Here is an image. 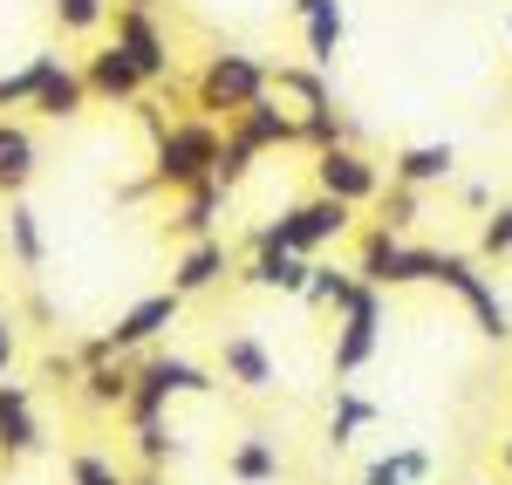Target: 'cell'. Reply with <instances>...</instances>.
Instances as JSON below:
<instances>
[{"label":"cell","instance_id":"obj_1","mask_svg":"<svg viewBox=\"0 0 512 485\" xmlns=\"http://www.w3.org/2000/svg\"><path fill=\"white\" fill-rule=\"evenodd\" d=\"M219 158H226V130H219V117H171V130H164L158 144H151V185L158 192H192V185H205V178H219Z\"/></svg>","mask_w":512,"mask_h":485},{"label":"cell","instance_id":"obj_2","mask_svg":"<svg viewBox=\"0 0 512 485\" xmlns=\"http://www.w3.org/2000/svg\"><path fill=\"white\" fill-rule=\"evenodd\" d=\"M260 96H274V69H267L260 55H246V48H219L192 76V110L198 117L233 123L239 110H253Z\"/></svg>","mask_w":512,"mask_h":485},{"label":"cell","instance_id":"obj_3","mask_svg":"<svg viewBox=\"0 0 512 485\" xmlns=\"http://www.w3.org/2000/svg\"><path fill=\"white\" fill-rule=\"evenodd\" d=\"M478 267H485V260H478V253H458V246H431V253H424V281L444 287V294H458L485 342H512V308L499 301V287L485 281Z\"/></svg>","mask_w":512,"mask_h":485},{"label":"cell","instance_id":"obj_4","mask_svg":"<svg viewBox=\"0 0 512 485\" xmlns=\"http://www.w3.org/2000/svg\"><path fill=\"white\" fill-rule=\"evenodd\" d=\"M355 233V205L328 199V192H315V199H294L280 219H267V226H253V240L246 246H294V253H308V260H321L335 240H349Z\"/></svg>","mask_w":512,"mask_h":485},{"label":"cell","instance_id":"obj_5","mask_svg":"<svg viewBox=\"0 0 512 485\" xmlns=\"http://www.w3.org/2000/svg\"><path fill=\"white\" fill-rule=\"evenodd\" d=\"M219 390V376L192 356H137V383H130V404H123V424H144V417H164V410L178 404V397H212Z\"/></svg>","mask_w":512,"mask_h":485},{"label":"cell","instance_id":"obj_6","mask_svg":"<svg viewBox=\"0 0 512 485\" xmlns=\"http://www.w3.org/2000/svg\"><path fill=\"white\" fill-rule=\"evenodd\" d=\"M383 287H355V301L335 315V349H328V369L349 383V376H362V369L376 363V349H383Z\"/></svg>","mask_w":512,"mask_h":485},{"label":"cell","instance_id":"obj_7","mask_svg":"<svg viewBox=\"0 0 512 485\" xmlns=\"http://www.w3.org/2000/svg\"><path fill=\"white\" fill-rule=\"evenodd\" d=\"M178 315H185V294H178V287H164V294L130 301V308H123L96 342H103V356H130V363H137V356H151V349H158L164 328H178Z\"/></svg>","mask_w":512,"mask_h":485},{"label":"cell","instance_id":"obj_8","mask_svg":"<svg viewBox=\"0 0 512 485\" xmlns=\"http://www.w3.org/2000/svg\"><path fill=\"white\" fill-rule=\"evenodd\" d=\"M424 253H431V246H410L403 233H390V226H362V233H355V274L369 287H383V294H396V287L424 281Z\"/></svg>","mask_w":512,"mask_h":485},{"label":"cell","instance_id":"obj_9","mask_svg":"<svg viewBox=\"0 0 512 485\" xmlns=\"http://www.w3.org/2000/svg\"><path fill=\"white\" fill-rule=\"evenodd\" d=\"M315 192H328V199L342 205H376L383 199V164L369 158L362 144H328V151H315Z\"/></svg>","mask_w":512,"mask_h":485},{"label":"cell","instance_id":"obj_10","mask_svg":"<svg viewBox=\"0 0 512 485\" xmlns=\"http://www.w3.org/2000/svg\"><path fill=\"white\" fill-rule=\"evenodd\" d=\"M82 82H89V96H96V103H117V110H130V103H144V96H151V76L137 69V55H130L123 41H103V48L82 62Z\"/></svg>","mask_w":512,"mask_h":485},{"label":"cell","instance_id":"obj_11","mask_svg":"<svg viewBox=\"0 0 512 485\" xmlns=\"http://www.w3.org/2000/svg\"><path fill=\"white\" fill-rule=\"evenodd\" d=\"M41 445H48V424H41V410H35V390L14 383V376H0V465H21Z\"/></svg>","mask_w":512,"mask_h":485},{"label":"cell","instance_id":"obj_12","mask_svg":"<svg viewBox=\"0 0 512 485\" xmlns=\"http://www.w3.org/2000/svg\"><path fill=\"white\" fill-rule=\"evenodd\" d=\"M110 21H117V41L130 48V55H137V69L151 76V89H158V82H178V55H171V35L158 28V14H151V7H130V0H123Z\"/></svg>","mask_w":512,"mask_h":485},{"label":"cell","instance_id":"obj_13","mask_svg":"<svg viewBox=\"0 0 512 485\" xmlns=\"http://www.w3.org/2000/svg\"><path fill=\"white\" fill-rule=\"evenodd\" d=\"M246 287L260 294H287V301H308V281H315V260L294 253V246H246Z\"/></svg>","mask_w":512,"mask_h":485},{"label":"cell","instance_id":"obj_14","mask_svg":"<svg viewBox=\"0 0 512 485\" xmlns=\"http://www.w3.org/2000/svg\"><path fill=\"white\" fill-rule=\"evenodd\" d=\"M226 130H233L239 144H253L260 158H267V151H294V144H308L301 117H294V110H287L280 96H260V103H253V110H239Z\"/></svg>","mask_w":512,"mask_h":485},{"label":"cell","instance_id":"obj_15","mask_svg":"<svg viewBox=\"0 0 512 485\" xmlns=\"http://www.w3.org/2000/svg\"><path fill=\"white\" fill-rule=\"evenodd\" d=\"M219 376H226V383H239L246 397H267V390H280L274 349H267L260 335H246V328H233V335L219 342Z\"/></svg>","mask_w":512,"mask_h":485},{"label":"cell","instance_id":"obj_16","mask_svg":"<svg viewBox=\"0 0 512 485\" xmlns=\"http://www.w3.org/2000/svg\"><path fill=\"white\" fill-rule=\"evenodd\" d=\"M287 14L301 21L308 62H315V69H335V48L349 41V14H342V0H287Z\"/></svg>","mask_w":512,"mask_h":485},{"label":"cell","instance_id":"obj_17","mask_svg":"<svg viewBox=\"0 0 512 485\" xmlns=\"http://www.w3.org/2000/svg\"><path fill=\"white\" fill-rule=\"evenodd\" d=\"M226 274H233V253H226V240H219V233H212V240H185V253L171 260V287H178L185 301L212 294Z\"/></svg>","mask_w":512,"mask_h":485},{"label":"cell","instance_id":"obj_18","mask_svg":"<svg viewBox=\"0 0 512 485\" xmlns=\"http://www.w3.org/2000/svg\"><path fill=\"white\" fill-rule=\"evenodd\" d=\"M130 383H137V363L130 356H110V363H89L76 383V404L89 410V417H123V404H130Z\"/></svg>","mask_w":512,"mask_h":485},{"label":"cell","instance_id":"obj_19","mask_svg":"<svg viewBox=\"0 0 512 485\" xmlns=\"http://www.w3.org/2000/svg\"><path fill=\"white\" fill-rule=\"evenodd\" d=\"M41 171V144L28 123L0 117V199H28V185H35Z\"/></svg>","mask_w":512,"mask_h":485},{"label":"cell","instance_id":"obj_20","mask_svg":"<svg viewBox=\"0 0 512 485\" xmlns=\"http://www.w3.org/2000/svg\"><path fill=\"white\" fill-rule=\"evenodd\" d=\"M96 96H89V82H82V69H69L62 55H55V69H48V82H41V96L28 103L41 123H76L82 110H89Z\"/></svg>","mask_w":512,"mask_h":485},{"label":"cell","instance_id":"obj_21","mask_svg":"<svg viewBox=\"0 0 512 485\" xmlns=\"http://www.w3.org/2000/svg\"><path fill=\"white\" fill-rule=\"evenodd\" d=\"M451 171H458V151H451V144H403V151L390 158V178L410 185V192L451 185Z\"/></svg>","mask_w":512,"mask_h":485},{"label":"cell","instance_id":"obj_22","mask_svg":"<svg viewBox=\"0 0 512 485\" xmlns=\"http://www.w3.org/2000/svg\"><path fill=\"white\" fill-rule=\"evenodd\" d=\"M274 96L287 103V110H294V117H301V130H308L315 117H328V110H335V96H328V82H321L315 62H308V69L280 62V69H274Z\"/></svg>","mask_w":512,"mask_h":485},{"label":"cell","instance_id":"obj_23","mask_svg":"<svg viewBox=\"0 0 512 485\" xmlns=\"http://www.w3.org/2000/svg\"><path fill=\"white\" fill-rule=\"evenodd\" d=\"M219 212H226V185L205 178V185H192V192H178L171 233H178V240H212V233H219Z\"/></svg>","mask_w":512,"mask_h":485},{"label":"cell","instance_id":"obj_24","mask_svg":"<svg viewBox=\"0 0 512 485\" xmlns=\"http://www.w3.org/2000/svg\"><path fill=\"white\" fill-rule=\"evenodd\" d=\"M0 240H7V260L21 267V274H41V260H48V240H41V219L28 199H7V226H0Z\"/></svg>","mask_w":512,"mask_h":485},{"label":"cell","instance_id":"obj_25","mask_svg":"<svg viewBox=\"0 0 512 485\" xmlns=\"http://www.w3.org/2000/svg\"><path fill=\"white\" fill-rule=\"evenodd\" d=\"M123 431H130V451H137L144 472H164V465L185 458V438L171 431V410H164V417H144V424H123Z\"/></svg>","mask_w":512,"mask_h":485},{"label":"cell","instance_id":"obj_26","mask_svg":"<svg viewBox=\"0 0 512 485\" xmlns=\"http://www.w3.org/2000/svg\"><path fill=\"white\" fill-rule=\"evenodd\" d=\"M226 479L233 485H274L280 479V445L274 438H239L226 451Z\"/></svg>","mask_w":512,"mask_h":485},{"label":"cell","instance_id":"obj_27","mask_svg":"<svg viewBox=\"0 0 512 485\" xmlns=\"http://www.w3.org/2000/svg\"><path fill=\"white\" fill-rule=\"evenodd\" d=\"M376 417H383V404H369L362 390H349V383H342V390H335V410H328V451H349L355 431H369Z\"/></svg>","mask_w":512,"mask_h":485},{"label":"cell","instance_id":"obj_28","mask_svg":"<svg viewBox=\"0 0 512 485\" xmlns=\"http://www.w3.org/2000/svg\"><path fill=\"white\" fill-rule=\"evenodd\" d=\"M355 287H362V274H355V267L315 260V281H308V308H328V315H342V308L355 301Z\"/></svg>","mask_w":512,"mask_h":485},{"label":"cell","instance_id":"obj_29","mask_svg":"<svg viewBox=\"0 0 512 485\" xmlns=\"http://www.w3.org/2000/svg\"><path fill=\"white\" fill-rule=\"evenodd\" d=\"M48 69H55L48 48H35L21 69H7V76H0V110H28V103L41 96V82H48Z\"/></svg>","mask_w":512,"mask_h":485},{"label":"cell","instance_id":"obj_30","mask_svg":"<svg viewBox=\"0 0 512 485\" xmlns=\"http://www.w3.org/2000/svg\"><path fill=\"white\" fill-rule=\"evenodd\" d=\"M424 219V192H410V185H383V199H376V226H390V233H410Z\"/></svg>","mask_w":512,"mask_h":485},{"label":"cell","instance_id":"obj_31","mask_svg":"<svg viewBox=\"0 0 512 485\" xmlns=\"http://www.w3.org/2000/svg\"><path fill=\"white\" fill-rule=\"evenodd\" d=\"M48 14H55L62 35H96L117 7H110V0H48Z\"/></svg>","mask_w":512,"mask_h":485},{"label":"cell","instance_id":"obj_32","mask_svg":"<svg viewBox=\"0 0 512 485\" xmlns=\"http://www.w3.org/2000/svg\"><path fill=\"white\" fill-rule=\"evenodd\" d=\"M472 253L485 260V267H499V260H512V199L485 212V226H478V246H472Z\"/></svg>","mask_w":512,"mask_h":485},{"label":"cell","instance_id":"obj_33","mask_svg":"<svg viewBox=\"0 0 512 485\" xmlns=\"http://www.w3.org/2000/svg\"><path fill=\"white\" fill-rule=\"evenodd\" d=\"M62 472H69V485H130L117 472V458H103V451H69Z\"/></svg>","mask_w":512,"mask_h":485},{"label":"cell","instance_id":"obj_34","mask_svg":"<svg viewBox=\"0 0 512 485\" xmlns=\"http://www.w3.org/2000/svg\"><path fill=\"white\" fill-rule=\"evenodd\" d=\"M253 158H260V151H253V144H239L233 130H226V158H219V185H226V192H233L239 178H246V171H253Z\"/></svg>","mask_w":512,"mask_h":485},{"label":"cell","instance_id":"obj_35","mask_svg":"<svg viewBox=\"0 0 512 485\" xmlns=\"http://www.w3.org/2000/svg\"><path fill=\"white\" fill-rule=\"evenodd\" d=\"M362 485H417V479H410L403 451H383V458H369V465H362Z\"/></svg>","mask_w":512,"mask_h":485},{"label":"cell","instance_id":"obj_36","mask_svg":"<svg viewBox=\"0 0 512 485\" xmlns=\"http://www.w3.org/2000/svg\"><path fill=\"white\" fill-rule=\"evenodd\" d=\"M14 356H21V342H14V315L0 308V376H14Z\"/></svg>","mask_w":512,"mask_h":485},{"label":"cell","instance_id":"obj_37","mask_svg":"<svg viewBox=\"0 0 512 485\" xmlns=\"http://www.w3.org/2000/svg\"><path fill=\"white\" fill-rule=\"evenodd\" d=\"M458 205H465V212H478V219H485V212H492V192H485V185H458Z\"/></svg>","mask_w":512,"mask_h":485},{"label":"cell","instance_id":"obj_38","mask_svg":"<svg viewBox=\"0 0 512 485\" xmlns=\"http://www.w3.org/2000/svg\"><path fill=\"white\" fill-rule=\"evenodd\" d=\"M28 322H41V328L55 322V301H48V294H28Z\"/></svg>","mask_w":512,"mask_h":485},{"label":"cell","instance_id":"obj_39","mask_svg":"<svg viewBox=\"0 0 512 485\" xmlns=\"http://www.w3.org/2000/svg\"><path fill=\"white\" fill-rule=\"evenodd\" d=\"M499 472H506V479H512V431H506V438H499Z\"/></svg>","mask_w":512,"mask_h":485},{"label":"cell","instance_id":"obj_40","mask_svg":"<svg viewBox=\"0 0 512 485\" xmlns=\"http://www.w3.org/2000/svg\"><path fill=\"white\" fill-rule=\"evenodd\" d=\"M130 485H158V472H144V479H130Z\"/></svg>","mask_w":512,"mask_h":485},{"label":"cell","instance_id":"obj_41","mask_svg":"<svg viewBox=\"0 0 512 485\" xmlns=\"http://www.w3.org/2000/svg\"><path fill=\"white\" fill-rule=\"evenodd\" d=\"M130 7H158V0H130Z\"/></svg>","mask_w":512,"mask_h":485},{"label":"cell","instance_id":"obj_42","mask_svg":"<svg viewBox=\"0 0 512 485\" xmlns=\"http://www.w3.org/2000/svg\"><path fill=\"white\" fill-rule=\"evenodd\" d=\"M506 41H512V14H506Z\"/></svg>","mask_w":512,"mask_h":485}]
</instances>
